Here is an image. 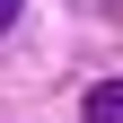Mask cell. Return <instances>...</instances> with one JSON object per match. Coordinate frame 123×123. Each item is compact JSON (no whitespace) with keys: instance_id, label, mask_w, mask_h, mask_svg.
Returning <instances> with one entry per match:
<instances>
[{"instance_id":"1","label":"cell","mask_w":123,"mask_h":123,"mask_svg":"<svg viewBox=\"0 0 123 123\" xmlns=\"http://www.w3.org/2000/svg\"><path fill=\"white\" fill-rule=\"evenodd\" d=\"M79 114H88V123H123V79H97V88L79 97Z\"/></svg>"},{"instance_id":"2","label":"cell","mask_w":123,"mask_h":123,"mask_svg":"<svg viewBox=\"0 0 123 123\" xmlns=\"http://www.w3.org/2000/svg\"><path fill=\"white\" fill-rule=\"evenodd\" d=\"M18 9H26V0H0V35H9V26H18Z\"/></svg>"}]
</instances>
